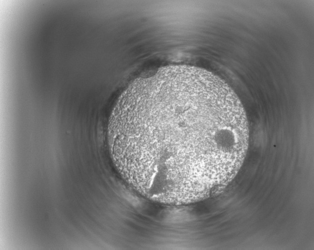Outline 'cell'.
<instances>
[{
    "label": "cell",
    "instance_id": "1",
    "mask_svg": "<svg viewBox=\"0 0 314 250\" xmlns=\"http://www.w3.org/2000/svg\"><path fill=\"white\" fill-rule=\"evenodd\" d=\"M121 169L154 200L187 204L218 192L235 177L248 143L240 100L219 77L172 65L135 80L111 115Z\"/></svg>",
    "mask_w": 314,
    "mask_h": 250
}]
</instances>
